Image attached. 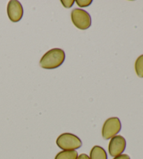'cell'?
Masks as SVG:
<instances>
[{
  "label": "cell",
  "instance_id": "8",
  "mask_svg": "<svg viewBox=\"0 0 143 159\" xmlns=\"http://www.w3.org/2000/svg\"><path fill=\"white\" fill-rule=\"evenodd\" d=\"M78 154L76 150L64 151L59 152L54 159H77Z\"/></svg>",
  "mask_w": 143,
  "mask_h": 159
},
{
  "label": "cell",
  "instance_id": "2",
  "mask_svg": "<svg viewBox=\"0 0 143 159\" xmlns=\"http://www.w3.org/2000/svg\"><path fill=\"white\" fill-rule=\"evenodd\" d=\"M57 145L64 151L78 149L82 147V141L78 136L72 133H65L60 135L57 139Z\"/></svg>",
  "mask_w": 143,
  "mask_h": 159
},
{
  "label": "cell",
  "instance_id": "5",
  "mask_svg": "<svg viewBox=\"0 0 143 159\" xmlns=\"http://www.w3.org/2000/svg\"><path fill=\"white\" fill-rule=\"evenodd\" d=\"M126 146L125 138L122 135H116L112 138L108 145V152L112 157L122 154Z\"/></svg>",
  "mask_w": 143,
  "mask_h": 159
},
{
  "label": "cell",
  "instance_id": "12",
  "mask_svg": "<svg viewBox=\"0 0 143 159\" xmlns=\"http://www.w3.org/2000/svg\"><path fill=\"white\" fill-rule=\"evenodd\" d=\"M112 159H131V158L127 154H121L119 156H116V157H114V158Z\"/></svg>",
  "mask_w": 143,
  "mask_h": 159
},
{
  "label": "cell",
  "instance_id": "10",
  "mask_svg": "<svg viewBox=\"0 0 143 159\" xmlns=\"http://www.w3.org/2000/svg\"><path fill=\"white\" fill-rule=\"evenodd\" d=\"M92 2V0H90V1H87V0H86V1H79V0H77L76 1L77 4L80 7H85L89 6Z\"/></svg>",
  "mask_w": 143,
  "mask_h": 159
},
{
  "label": "cell",
  "instance_id": "6",
  "mask_svg": "<svg viewBox=\"0 0 143 159\" xmlns=\"http://www.w3.org/2000/svg\"><path fill=\"white\" fill-rule=\"evenodd\" d=\"M7 13L10 20L12 22L20 21L23 16V9L21 4L17 0H11L7 7Z\"/></svg>",
  "mask_w": 143,
  "mask_h": 159
},
{
  "label": "cell",
  "instance_id": "1",
  "mask_svg": "<svg viewBox=\"0 0 143 159\" xmlns=\"http://www.w3.org/2000/svg\"><path fill=\"white\" fill-rule=\"evenodd\" d=\"M65 52L61 48H53L41 57L39 64L44 69L53 70L59 67L65 60Z\"/></svg>",
  "mask_w": 143,
  "mask_h": 159
},
{
  "label": "cell",
  "instance_id": "7",
  "mask_svg": "<svg viewBox=\"0 0 143 159\" xmlns=\"http://www.w3.org/2000/svg\"><path fill=\"white\" fill-rule=\"evenodd\" d=\"M90 159H108L106 150L100 146H94L90 152Z\"/></svg>",
  "mask_w": 143,
  "mask_h": 159
},
{
  "label": "cell",
  "instance_id": "3",
  "mask_svg": "<svg viewBox=\"0 0 143 159\" xmlns=\"http://www.w3.org/2000/svg\"><path fill=\"white\" fill-rule=\"evenodd\" d=\"M71 20L76 27L80 30H87L91 26L92 20L89 13L80 9H75L71 12Z\"/></svg>",
  "mask_w": 143,
  "mask_h": 159
},
{
  "label": "cell",
  "instance_id": "11",
  "mask_svg": "<svg viewBox=\"0 0 143 159\" xmlns=\"http://www.w3.org/2000/svg\"><path fill=\"white\" fill-rule=\"evenodd\" d=\"M61 2L63 4V5H64L65 7H67V8L72 7L73 3H74L73 0H72V1H61Z\"/></svg>",
  "mask_w": 143,
  "mask_h": 159
},
{
  "label": "cell",
  "instance_id": "9",
  "mask_svg": "<svg viewBox=\"0 0 143 159\" xmlns=\"http://www.w3.org/2000/svg\"><path fill=\"white\" fill-rule=\"evenodd\" d=\"M135 70L140 78H143V54L137 57L135 62Z\"/></svg>",
  "mask_w": 143,
  "mask_h": 159
},
{
  "label": "cell",
  "instance_id": "4",
  "mask_svg": "<svg viewBox=\"0 0 143 159\" xmlns=\"http://www.w3.org/2000/svg\"><path fill=\"white\" fill-rule=\"evenodd\" d=\"M122 129V123L117 117L107 119L103 125L102 136L105 139H109L116 136Z\"/></svg>",
  "mask_w": 143,
  "mask_h": 159
},
{
  "label": "cell",
  "instance_id": "13",
  "mask_svg": "<svg viewBox=\"0 0 143 159\" xmlns=\"http://www.w3.org/2000/svg\"><path fill=\"white\" fill-rule=\"evenodd\" d=\"M77 159H90V158L89 156H88L87 154H85V153H82V154L78 156Z\"/></svg>",
  "mask_w": 143,
  "mask_h": 159
}]
</instances>
